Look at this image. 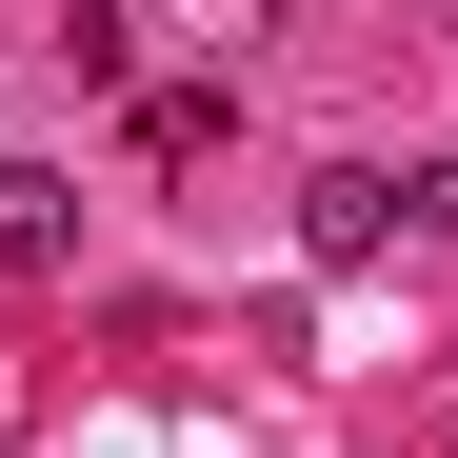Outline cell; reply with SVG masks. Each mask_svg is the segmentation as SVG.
<instances>
[{
	"label": "cell",
	"mask_w": 458,
	"mask_h": 458,
	"mask_svg": "<svg viewBox=\"0 0 458 458\" xmlns=\"http://www.w3.org/2000/svg\"><path fill=\"white\" fill-rule=\"evenodd\" d=\"M81 259V180L60 160H0V279H60Z\"/></svg>",
	"instance_id": "obj_1"
},
{
	"label": "cell",
	"mask_w": 458,
	"mask_h": 458,
	"mask_svg": "<svg viewBox=\"0 0 458 458\" xmlns=\"http://www.w3.org/2000/svg\"><path fill=\"white\" fill-rule=\"evenodd\" d=\"M378 240H399V180H378V160H319V180H299V259H378Z\"/></svg>",
	"instance_id": "obj_2"
},
{
	"label": "cell",
	"mask_w": 458,
	"mask_h": 458,
	"mask_svg": "<svg viewBox=\"0 0 458 458\" xmlns=\"http://www.w3.org/2000/svg\"><path fill=\"white\" fill-rule=\"evenodd\" d=\"M219 120H240L219 81H160V100H140V160H219Z\"/></svg>",
	"instance_id": "obj_3"
},
{
	"label": "cell",
	"mask_w": 458,
	"mask_h": 458,
	"mask_svg": "<svg viewBox=\"0 0 458 458\" xmlns=\"http://www.w3.org/2000/svg\"><path fill=\"white\" fill-rule=\"evenodd\" d=\"M140 40H160L140 0H81V21H60V60H81V81H140Z\"/></svg>",
	"instance_id": "obj_4"
},
{
	"label": "cell",
	"mask_w": 458,
	"mask_h": 458,
	"mask_svg": "<svg viewBox=\"0 0 458 458\" xmlns=\"http://www.w3.org/2000/svg\"><path fill=\"white\" fill-rule=\"evenodd\" d=\"M438 438H458V399H438Z\"/></svg>",
	"instance_id": "obj_5"
}]
</instances>
